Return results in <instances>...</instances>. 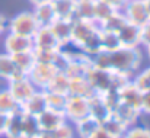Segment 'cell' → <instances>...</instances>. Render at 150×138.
Here are the masks:
<instances>
[{
  "label": "cell",
  "instance_id": "obj_1",
  "mask_svg": "<svg viewBox=\"0 0 150 138\" xmlns=\"http://www.w3.org/2000/svg\"><path fill=\"white\" fill-rule=\"evenodd\" d=\"M89 61L93 67L121 71L131 76L142 64V52L139 48L120 46L115 51H99L95 55L89 57Z\"/></svg>",
  "mask_w": 150,
  "mask_h": 138
},
{
  "label": "cell",
  "instance_id": "obj_2",
  "mask_svg": "<svg viewBox=\"0 0 150 138\" xmlns=\"http://www.w3.org/2000/svg\"><path fill=\"white\" fill-rule=\"evenodd\" d=\"M7 28H9V32L12 34L32 38L35 32L38 31L40 25L37 23L32 12H21L7 23Z\"/></svg>",
  "mask_w": 150,
  "mask_h": 138
},
{
  "label": "cell",
  "instance_id": "obj_3",
  "mask_svg": "<svg viewBox=\"0 0 150 138\" xmlns=\"http://www.w3.org/2000/svg\"><path fill=\"white\" fill-rule=\"evenodd\" d=\"M58 70L55 68L54 64H47V63H35V65L31 68V71L26 74L28 79L32 82V84L38 90H45L47 84L54 77V74Z\"/></svg>",
  "mask_w": 150,
  "mask_h": 138
},
{
  "label": "cell",
  "instance_id": "obj_4",
  "mask_svg": "<svg viewBox=\"0 0 150 138\" xmlns=\"http://www.w3.org/2000/svg\"><path fill=\"white\" fill-rule=\"evenodd\" d=\"M86 80L89 82L91 87L95 90L96 94L106 92L112 89V73L111 70H103L91 65L86 73Z\"/></svg>",
  "mask_w": 150,
  "mask_h": 138
},
{
  "label": "cell",
  "instance_id": "obj_5",
  "mask_svg": "<svg viewBox=\"0 0 150 138\" xmlns=\"http://www.w3.org/2000/svg\"><path fill=\"white\" fill-rule=\"evenodd\" d=\"M7 90L12 93V96L16 99L19 105L25 103L37 90V87L32 84V82L28 79V76H19L10 82H7Z\"/></svg>",
  "mask_w": 150,
  "mask_h": 138
},
{
  "label": "cell",
  "instance_id": "obj_6",
  "mask_svg": "<svg viewBox=\"0 0 150 138\" xmlns=\"http://www.w3.org/2000/svg\"><path fill=\"white\" fill-rule=\"evenodd\" d=\"M64 115L67 121L70 122H77L79 119L85 118L89 115V103L86 97L80 96H67V102L64 106Z\"/></svg>",
  "mask_w": 150,
  "mask_h": 138
},
{
  "label": "cell",
  "instance_id": "obj_7",
  "mask_svg": "<svg viewBox=\"0 0 150 138\" xmlns=\"http://www.w3.org/2000/svg\"><path fill=\"white\" fill-rule=\"evenodd\" d=\"M98 29H99V26L93 20L73 19V31H71V42L70 44H74L77 48H80Z\"/></svg>",
  "mask_w": 150,
  "mask_h": 138
},
{
  "label": "cell",
  "instance_id": "obj_8",
  "mask_svg": "<svg viewBox=\"0 0 150 138\" xmlns=\"http://www.w3.org/2000/svg\"><path fill=\"white\" fill-rule=\"evenodd\" d=\"M121 12H122L127 22L134 23L137 26H140V25H143L144 22L149 20L143 0H127L124 7L121 9Z\"/></svg>",
  "mask_w": 150,
  "mask_h": 138
},
{
  "label": "cell",
  "instance_id": "obj_9",
  "mask_svg": "<svg viewBox=\"0 0 150 138\" xmlns=\"http://www.w3.org/2000/svg\"><path fill=\"white\" fill-rule=\"evenodd\" d=\"M38 125L41 128V131H52V130H57L60 128L61 125H64L67 121L64 112H60V111H54L47 108L44 112H41L38 116Z\"/></svg>",
  "mask_w": 150,
  "mask_h": 138
},
{
  "label": "cell",
  "instance_id": "obj_10",
  "mask_svg": "<svg viewBox=\"0 0 150 138\" xmlns=\"http://www.w3.org/2000/svg\"><path fill=\"white\" fill-rule=\"evenodd\" d=\"M31 49H34L32 38L16 35V34H12V32H9L6 35V38H4V52L6 54L13 55V54L31 51Z\"/></svg>",
  "mask_w": 150,
  "mask_h": 138
},
{
  "label": "cell",
  "instance_id": "obj_11",
  "mask_svg": "<svg viewBox=\"0 0 150 138\" xmlns=\"http://www.w3.org/2000/svg\"><path fill=\"white\" fill-rule=\"evenodd\" d=\"M120 44L124 48H139L140 46V26L125 22L122 28L117 32Z\"/></svg>",
  "mask_w": 150,
  "mask_h": 138
},
{
  "label": "cell",
  "instance_id": "obj_12",
  "mask_svg": "<svg viewBox=\"0 0 150 138\" xmlns=\"http://www.w3.org/2000/svg\"><path fill=\"white\" fill-rule=\"evenodd\" d=\"M34 49H47V51H57L63 46L58 44L54 34L51 32L50 28H38L35 35L32 37Z\"/></svg>",
  "mask_w": 150,
  "mask_h": 138
},
{
  "label": "cell",
  "instance_id": "obj_13",
  "mask_svg": "<svg viewBox=\"0 0 150 138\" xmlns=\"http://www.w3.org/2000/svg\"><path fill=\"white\" fill-rule=\"evenodd\" d=\"M51 32L54 34L55 39L60 45L64 46L71 42V31H73V20L70 19H55L50 26Z\"/></svg>",
  "mask_w": 150,
  "mask_h": 138
},
{
  "label": "cell",
  "instance_id": "obj_14",
  "mask_svg": "<svg viewBox=\"0 0 150 138\" xmlns=\"http://www.w3.org/2000/svg\"><path fill=\"white\" fill-rule=\"evenodd\" d=\"M47 96H45V90H35V93L25 102L21 105V109L28 113V115H34L38 116L41 112H44L47 109Z\"/></svg>",
  "mask_w": 150,
  "mask_h": 138
},
{
  "label": "cell",
  "instance_id": "obj_15",
  "mask_svg": "<svg viewBox=\"0 0 150 138\" xmlns=\"http://www.w3.org/2000/svg\"><path fill=\"white\" fill-rule=\"evenodd\" d=\"M32 13H34V18H35L37 23L40 25V28H50L51 23L57 19L51 1L38 4V6H34Z\"/></svg>",
  "mask_w": 150,
  "mask_h": 138
},
{
  "label": "cell",
  "instance_id": "obj_16",
  "mask_svg": "<svg viewBox=\"0 0 150 138\" xmlns=\"http://www.w3.org/2000/svg\"><path fill=\"white\" fill-rule=\"evenodd\" d=\"M22 121H23V111L22 109H18L16 112L7 115V122L4 127L3 137L23 138L22 137Z\"/></svg>",
  "mask_w": 150,
  "mask_h": 138
},
{
  "label": "cell",
  "instance_id": "obj_17",
  "mask_svg": "<svg viewBox=\"0 0 150 138\" xmlns=\"http://www.w3.org/2000/svg\"><path fill=\"white\" fill-rule=\"evenodd\" d=\"M140 111L139 109H136V108H133V106H128V105H125V103H120L115 109H114V112H112V115L118 119V121H121L125 127H133V125H136V122H137V119H139V116H140Z\"/></svg>",
  "mask_w": 150,
  "mask_h": 138
},
{
  "label": "cell",
  "instance_id": "obj_18",
  "mask_svg": "<svg viewBox=\"0 0 150 138\" xmlns=\"http://www.w3.org/2000/svg\"><path fill=\"white\" fill-rule=\"evenodd\" d=\"M120 96H121V102L128 105V106H133L136 109L140 111L142 108V96H143V92L133 83H127L122 89H120Z\"/></svg>",
  "mask_w": 150,
  "mask_h": 138
},
{
  "label": "cell",
  "instance_id": "obj_19",
  "mask_svg": "<svg viewBox=\"0 0 150 138\" xmlns=\"http://www.w3.org/2000/svg\"><path fill=\"white\" fill-rule=\"evenodd\" d=\"M88 103H89V116H92L99 124H102L111 115V111L108 109V106L102 100L100 94H93L92 97H89Z\"/></svg>",
  "mask_w": 150,
  "mask_h": 138
},
{
  "label": "cell",
  "instance_id": "obj_20",
  "mask_svg": "<svg viewBox=\"0 0 150 138\" xmlns=\"http://www.w3.org/2000/svg\"><path fill=\"white\" fill-rule=\"evenodd\" d=\"M19 76H25V74H22L18 70V67L13 63L12 55H9L6 52L0 54V79H3L6 82H10V80H13Z\"/></svg>",
  "mask_w": 150,
  "mask_h": 138
},
{
  "label": "cell",
  "instance_id": "obj_21",
  "mask_svg": "<svg viewBox=\"0 0 150 138\" xmlns=\"http://www.w3.org/2000/svg\"><path fill=\"white\" fill-rule=\"evenodd\" d=\"M69 94L70 96H80V97L89 99V97H92L96 93L91 87V84L86 80V77H79V79H70Z\"/></svg>",
  "mask_w": 150,
  "mask_h": 138
},
{
  "label": "cell",
  "instance_id": "obj_22",
  "mask_svg": "<svg viewBox=\"0 0 150 138\" xmlns=\"http://www.w3.org/2000/svg\"><path fill=\"white\" fill-rule=\"evenodd\" d=\"M74 127V132H76V135L79 138H89L98 128L100 127V124L98 121H95L92 116H85V118H82V119H79L77 122H74L73 124Z\"/></svg>",
  "mask_w": 150,
  "mask_h": 138
},
{
  "label": "cell",
  "instance_id": "obj_23",
  "mask_svg": "<svg viewBox=\"0 0 150 138\" xmlns=\"http://www.w3.org/2000/svg\"><path fill=\"white\" fill-rule=\"evenodd\" d=\"M76 1L77 0H51L55 18L57 19H74V10H76Z\"/></svg>",
  "mask_w": 150,
  "mask_h": 138
},
{
  "label": "cell",
  "instance_id": "obj_24",
  "mask_svg": "<svg viewBox=\"0 0 150 138\" xmlns=\"http://www.w3.org/2000/svg\"><path fill=\"white\" fill-rule=\"evenodd\" d=\"M12 58H13V63H15V65L18 67V70H19L22 74H25V76L31 71V68H32V67L35 65V63H37L34 49L13 54Z\"/></svg>",
  "mask_w": 150,
  "mask_h": 138
},
{
  "label": "cell",
  "instance_id": "obj_25",
  "mask_svg": "<svg viewBox=\"0 0 150 138\" xmlns=\"http://www.w3.org/2000/svg\"><path fill=\"white\" fill-rule=\"evenodd\" d=\"M69 84H70V79H69L63 71H57V73L54 74V77L50 80V83L47 84L45 92L69 94Z\"/></svg>",
  "mask_w": 150,
  "mask_h": 138
},
{
  "label": "cell",
  "instance_id": "obj_26",
  "mask_svg": "<svg viewBox=\"0 0 150 138\" xmlns=\"http://www.w3.org/2000/svg\"><path fill=\"white\" fill-rule=\"evenodd\" d=\"M100 128L103 131H106L109 135H112L115 138H122V135L125 134V131L128 130V127H125L121 121H118L112 113L100 124Z\"/></svg>",
  "mask_w": 150,
  "mask_h": 138
},
{
  "label": "cell",
  "instance_id": "obj_27",
  "mask_svg": "<svg viewBox=\"0 0 150 138\" xmlns=\"http://www.w3.org/2000/svg\"><path fill=\"white\" fill-rule=\"evenodd\" d=\"M41 132V128L38 125V119L34 115H28L23 112V121H22V137L23 138H37Z\"/></svg>",
  "mask_w": 150,
  "mask_h": 138
},
{
  "label": "cell",
  "instance_id": "obj_28",
  "mask_svg": "<svg viewBox=\"0 0 150 138\" xmlns=\"http://www.w3.org/2000/svg\"><path fill=\"white\" fill-rule=\"evenodd\" d=\"M93 4L95 0H77L74 19L76 20H93Z\"/></svg>",
  "mask_w": 150,
  "mask_h": 138
},
{
  "label": "cell",
  "instance_id": "obj_29",
  "mask_svg": "<svg viewBox=\"0 0 150 138\" xmlns=\"http://www.w3.org/2000/svg\"><path fill=\"white\" fill-rule=\"evenodd\" d=\"M18 109H21V105L16 102V99L12 96V93L6 89L0 90V112L4 115H10L13 112H16Z\"/></svg>",
  "mask_w": 150,
  "mask_h": 138
},
{
  "label": "cell",
  "instance_id": "obj_30",
  "mask_svg": "<svg viewBox=\"0 0 150 138\" xmlns=\"http://www.w3.org/2000/svg\"><path fill=\"white\" fill-rule=\"evenodd\" d=\"M99 41H100V51H115V49H118L121 46L117 32L99 29Z\"/></svg>",
  "mask_w": 150,
  "mask_h": 138
},
{
  "label": "cell",
  "instance_id": "obj_31",
  "mask_svg": "<svg viewBox=\"0 0 150 138\" xmlns=\"http://www.w3.org/2000/svg\"><path fill=\"white\" fill-rule=\"evenodd\" d=\"M114 12H117V9H114L108 3H105L102 0H95V4H93V22H96L98 26H99L100 23L103 20H106Z\"/></svg>",
  "mask_w": 150,
  "mask_h": 138
},
{
  "label": "cell",
  "instance_id": "obj_32",
  "mask_svg": "<svg viewBox=\"0 0 150 138\" xmlns=\"http://www.w3.org/2000/svg\"><path fill=\"white\" fill-rule=\"evenodd\" d=\"M125 22H127V20H125L122 12H121V10H117V12H114L106 20H103V22L100 23L99 29L111 31V32H118V31L122 28V25H124Z\"/></svg>",
  "mask_w": 150,
  "mask_h": 138
},
{
  "label": "cell",
  "instance_id": "obj_33",
  "mask_svg": "<svg viewBox=\"0 0 150 138\" xmlns=\"http://www.w3.org/2000/svg\"><path fill=\"white\" fill-rule=\"evenodd\" d=\"M76 137V132H74V128L66 122L64 125H61L60 128L57 130H52V131H41L40 135L37 138H74Z\"/></svg>",
  "mask_w": 150,
  "mask_h": 138
},
{
  "label": "cell",
  "instance_id": "obj_34",
  "mask_svg": "<svg viewBox=\"0 0 150 138\" xmlns=\"http://www.w3.org/2000/svg\"><path fill=\"white\" fill-rule=\"evenodd\" d=\"M45 96H47V106H48L50 109L64 112V106H66V102H67V96H69V94L45 92Z\"/></svg>",
  "mask_w": 150,
  "mask_h": 138
},
{
  "label": "cell",
  "instance_id": "obj_35",
  "mask_svg": "<svg viewBox=\"0 0 150 138\" xmlns=\"http://www.w3.org/2000/svg\"><path fill=\"white\" fill-rule=\"evenodd\" d=\"M100 97H102V100L105 102V105L108 106V109L111 111V113H112L114 109L121 103L120 90H117V89H109V90H106V92L100 93Z\"/></svg>",
  "mask_w": 150,
  "mask_h": 138
},
{
  "label": "cell",
  "instance_id": "obj_36",
  "mask_svg": "<svg viewBox=\"0 0 150 138\" xmlns=\"http://www.w3.org/2000/svg\"><path fill=\"white\" fill-rule=\"evenodd\" d=\"M131 82H133L142 92L150 90V65L146 67L144 70H142L134 79H131Z\"/></svg>",
  "mask_w": 150,
  "mask_h": 138
},
{
  "label": "cell",
  "instance_id": "obj_37",
  "mask_svg": "<svg viewBox=\"0 0 150 138\" xmlns=\"http://www.w3.org/2000/svg\"><path fill=\"white\" fill-rule=\"evenodd\" d=\"M60 49L57 51H47V49H34L35 60L37 63H47V64H54L57 57H58Z\"/></svg>",
  "mask_w": 150,
  "mask_h": 138
},
{
  "label": "cell",
  "instance_id": "obj_38",
  "mask_svg": "<svg viewBox=\"0 0 150 138\" xmlns=\"http://www.w3.org/2000/svg\"><path fill=\"white\" fill-rule=\"evenodd\" d=\"M122 138H150V130L144 128V127H130L125 134L122 135Z\"/></svg>",
  "mask_w": 150,
  "mask_h": 138
},
{
  "label": "cell",
  "instance_id": "obj_39",
  "mask_svg": "<svg viewBox=\"0 0 150 138\" xmlns=\"http://www.w3.org/2000/svg\"><path fill=\"white\" fill-rule=\"evenodd\" d=\"M140 45H150V20L140 25Z\"/></svg>",
  "mask_w": 150,
  "mask_h": 138
},
{
  "label": "cell",
  "instance_id": "obj_40",
  "mask_svg": "<svg viewBox=\"0 0 150 138\" xmlns=\"http://www.w3.org/2000/svg\"><path fill=\"white\" fill-rule=\"evenodd\" d=\"M140 112H142V113H146V115H150V90L143 92V96H142V108H140Z\"/></svg>",
  "mask_w": 150,
  "mask_h": 138
},
{
  "label": "cell",
  "instance_id": "obj_41",
  "mask_svg": "<svg viewBox=\"0 0 150 138\" xmlns=\"http://www.w3.org/2000/svg\"><path fill=\"white\" fill-rule=\"evenodd\" d=\"M102 1L108 3L109 6H112V7L117 9V10H121V9L124 7V4H125L127 0H102Z\"/></svg>",
  "mask_w": 150,
  "mask_h": 138
},
{
  "label": "cell",
  "instance_id": "obj_42",
  "mask_svg": "<svg viewBox=\"0 0 150 138\" xmlns=\"http://www.w3.org/2000/svg\"><path fill=\"white\" fill-rule=\"evenodd\" d=\"M89 138H115V137L109 135L106 131H103V130L99 127V128H98V130H96V131H95V132H93V134H92Z\"/></svg>",
  "mask_w": 150,
  "mask_h": 138
},
{
  "label": "cell",
  "instance_id": "obj_43",
  "mask_svg": "<svg viewBox=\"0 0 150 138\" xmlns=\"http://www.w3.org/2000/svg\"><path fill=\"white\" fill-rule=\"evenodd\" d=\"M6 122H7V115H4V113H1V112H0V138L3 137Z\"/></svg>",
  "mask_w": 150,
  "mask_h": 138
},
{
  "label": "cell",
  "instance_id": "obj_44",
  "mask_svg": "<svg viewBox=\"0 0 150 138\" xmlns=\"http://www.w3.org/2000/svg\"><path fill=\"white\" fill-rule=\"evenodd\" d=\"M6 28H7V20H6L4 16L0 15V37L3 35V32L6 31Z\"/></svg>",
  "mask_w": 150,
  "mask_h": 138
},
{
  "label": "cell",
  "instance_id": "obj_45",
  "mask_svg": "<svg viewBox=\"0 0 150 138\" xmlns=\"http://www.w3.org/2000/svg\"><path fill=\"white\" fill-rule=\"evenodd\" d=\"M144 3V7H146V12H147V16H149V20H150V0H143Z\"/></svg>",
  "mask_w": 150,
  "mask_h": 138
},
{
  "label": "cell",
  "instance_id": "obj_46",
  "mask_svg": "<svg viewBox=\"0 0 150 138\" xmlns=\"http://www.w3.org/2000/svg\"><path fill=\"white\" fill-rule=\"evenodd\" d=\"M34 6H38V4H42V3H47V1H51V0H29Z\"/></svg>",
  "mask_w": 150,
  "mask_h": 138
},
{
  "label": "cell",
  "instance_id": "obj_47",
  "mask_svg": "<svg viewBox=\"0 0 150 138\" xmlns=\"http://www.w3.org/2000/svg\"><path fill=\"white\" fill-rule=\"evenodd\" d=\"M146 49H147V57L150 58V45H147L146 46Z\"/></svg>",
  "mask_w": 150,
  "mask_h": 138
}]
</instances>
